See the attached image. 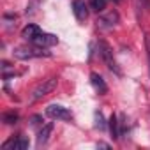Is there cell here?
<instances>
[{
  "instance_id": "obj_15",
  "label": "cell",
  "mask_w": 150,
  "mask_h": 150,
  "mask_svg": "<svg viewBox=\"0 0 150 150\" xmlns=\"http://www.w3.org/2000/svg\"><path fill=\"white\" fill-rule=\"evenodd\" d=\"M106 4H108V0H92V9L96 13H103L106 9Z\"/></svg>"
},
{
  "instance_id": "obj_20",
  "label": "cell",
  "mask_w": 150,
  "mask_h": 150,
  "mask_svg": "<svg viewBox=\"0 0 150 150\" xmlns=\"http://www.w3.org/2000/svg\"><path fill=\"white\" fill-rule=\"evenodd\" d=\"M97 146H101V148H110V145H106V143H99Z\"/></svg>"
},
{
  "instance_id": "obj_4",
  "label": "cell",
  "mask_w": 150,
  "mask_h": 150,
  "mask_svg": "<svg viewBox=\"0 0 150 150\" xmlns=\"http://www.w3.org/2000/svg\"><path fill=\"white\" fill-rule=\"evenodd\" d=\"M46 115L50 118H53V120H71L72 118L71 111L62 104H50L46 108Z\"/></svg>"
},
{
  "instance_id": "obj_21",
  "label": "cell",
  "mask_w": 150,
  "mask_h": 150,
  "mask_svg": "<svg viewBox=\"0 0 150 150\" xmlns=\"http://www.w3.org/2000/svg\"><path fill=\"white\" fill-rule=\"evenodd\" d=\"M113 2H120V0H113Z\"/></svg>"
},
{
  "instance_id": "obj_13",
  "label": "cell",
  "mask_w": 150,
  "mask_h": 150,
  "mask_svg": "<svg viewBox=\"0 0 150 150\" xmlns=\"http://www.w3.org/2000/svg\"><path fill=\"white\" fill-rule=\"evenodd\" d=\"M18 118H20V115H18V111H14V110L2 113V122H4V124H7V125L16 124V122H18Z\"/></svg>"
},
{
  "instance_id": "obj_10",
  "label": "cell",
  "mask_w": 150,
  "mask_h": 150,
  "mask_svg": "<svg viewBox=\"0 0 150 150\" xmlns=\"http://www.w3.org/2000/svg\"><path fill=\"white\" fill-rule=\"evenodd\" d=\"M90 81H92L94 88H96L99 94H108V85H106V81H104V78L101 76V74L92 72V74H90Z\"/></svg>"
},
{
  "instance_id": "obj_12",
  "label": "cell",
  "mask_w": 150,
  "mask_h": 150,
  "mask_svg": "<svg viewBox=\"0 0 150 150\" xmlns=\"http://www.w3.org/2000/svg\"><path fill=\"white\" fill-rule=\"evenodd\" d=\"M108 127H110V132H111L113 141H117V139L120 138V129H118V120H117L115 115L110 117V120H108Z\"/></svg>"
},
{
  "instance_id": "obj_18",
  "label": "cell",
  "mask_w": 150,
  "mask_h": 150,
  "mask_svg": "<svg viewBox=\"0 0 150 150\" xmlns=\"http://www.w3.org/2000/svg\"><path fill=\"white\" fill-rule=\"evenodd\" d=\"M30 124H32L34 127H39V125H42V117H41V115H34V117L30 118Z\"/></svg>"
},
{
  "instance_id": "obj_19",
  "label": "cell",
  "mask_w": 150,
  "mask_h": 150,
  "mask_svg": "<svg viewBox=\"0 0 150 150\" xmlns=\"http://www.w3.org/2000/svg\"><path fill=\"white\" fill-rule=\"evenodd\" d=\"M145 2V7H146V11H150V0H143Z\"/></svg>"
},
{
  "instance_id": "obj_11",
  "label": "cell",
  "mask_w": 150,
  "mask_h": 150,
  "mask_svg": "<svg viewBox=\"0 0 150 150\" xmlns=\"http://www.w3.org/2000/svg\"><path fill=\"white\" fill-rule=\"evenodd\" d=\"M41 32H42V30H41L37 25H34V23H28V25H27V27L21 30V37L32 42V41H34V39H35V37L41 34Z\"/></svg>"
},
{
  "instance_id": "obj_14",
  "label": "cell",
  "mask_w": 150,
  "mask_h": 150,
  "mask_svg": "<svg viewBox=\"0 0 150 150\" xmlns=\"http://www.w3.org/2000/svg\"><path fill=\"white\" fill-rule=\"evenodd\" d=\"M2 72H4V80H9V78H11V74H14V69L11 67L9 62L2 60Z\"/></svg>"
},
{
  "instance_id": "obj_3",
  "label": "cell",
  "mask_w": 150,
  "mask_h": 150,
  "mask_svg": "<svg viewBox=\"0 0 150 150\" xmlns=\"http://www.w3.org/2000/svg\"><path fill=\"white\" fill-rule=\"evenodd\" d=\"M57 83H58V80H57V78L42 80V83H39V85L34 88V92H32V101H39V99H42L44 96L51 94V92L57 88Z\"/></svg>"
},
{
  "instance_id": "obj_17",
  "label": "cell",
  "mask_w": 150,
  "mask_h": 150,
  "mask_svg": "<svg viewBox=\"0 0 150 150\" xmlns=\"http://www.w3.org/2000/svg\"><path fill=\"white\" fill-rule=\"evenodd\" d=\"M145 48H146V58H148V72H150V34H145Z\"/></svg>"
},
{
  "instance_id": "obj_1",
  "label": "cell",
  "mask_w": 150,
  "mask_h": 150,
  "mask_svg": "<svg viewBox=\"0 0 150 150\" xmlns=\"http://www.w3.org/2000/svg\"><path fill=\"white\" fill-rule=\"evenodd\" d=\"M14 58L18 60H30V58H42V57H51V51H46V48L41 46H16L13 50Z\"/></svg>"
},
{
  "instance_id": "obj_7",
  "label": "cell",
  "mask_w": 150,
  "mask_h": 150,
  "mask_svg": "<svg viewBox=\"0 0 150 150\" xmlns=\"http://www.w3.org/2000/svg\"><path fill=\"white\" fill-rule=\"evenodd\" d=\"M57 42H58V37L53 35V34H46V32H41V34L32 41V44L41 46V48H50V46H55Z\"/></svg>"
},
{
  "instance_id": "obj_8",
  "label": "cell",
  "mask_w": 150,
  "mask_h": 150,
  "mask_svg": "<svg viewBox=\"0 0 150 150\" xmlns=\"http://www.w3.org/2000/svg\"><path fill=\"white\" fill-rule=\"evenodd\" d=\"M28 148V139L20 136V138H11L2 145V150H25Z\"/></svg>"
},
{
  "instance_id": "obj_6",
  "label": "cell",
  "mask_w": 150,
  "mask_h": 150,
  "mask_svg": "<svg viewBox=\"0 0 150 150\" xmlns=\"http://www.w3.org/2000/svg\"><path fill=\"white\" fill-rule=\"evenodd\" d=\"M72 13H74V18H76L80 23L87 21V18H88V7L85 4V0H72Z\"/></svg>"
},
{
  "instance_id": "obj_2",
  "label": "cell",
  "mask_w": 150,
  "mask_h": 150,
  "mask_svg": "<svg viewBox=\"0 0 150 150\" xmlns=\"http://www.w3.org/2000/svg\"><path fill=\"white\" fill-rule=\"evenodd\" d=\"M97 50H99V55L103 57L104 64L108 65V69H110L111 72H115L117 76H122V71H120V67H118L115 57H113V50H111V46H110L106 41H99V42H97Z\"/></svg>"
},
{
  "instance_id": "obj_9",
  "label": "cell",
  "mask_w": 150,
  "mask_h": 150,
  "mask_svg": "<svg viewBox=\"0 0 150 150\" xmlns=\"http://www.w3.org/2000/svg\"><path fill=\"white\" fill-rule=\"evenodd\" d=\"M51 131H53V124H51V122L41 125V129H39V132H37V146H42V145L48 143V139H50V136H51Z\"/></svg>"
},
{
  "instance_id": "obj_16",
  "label": "cell",
  "mask_w": 150,
  "mask_h": 150,
  "mask_svg": "<svg viewBox=\"0 0 150 150\" xmlns=\"http://www.w3.org/2000/svg\"><path fill=\"white\" fill-rule=\"evenodd\" d=\"M96 120H97V122H96V125H97L101 131H104V129H106V124H104V117H103V113H101V111H96Z\"/></svg>"
},
{
  "instance_id": "obj_5",
  "label": "cell",
  "mask_w": 150,
  "mask_h": 150,
  "mask_svg": "<svg viewBox=\"0 0 150 150\" xmlns=\"http://www.w3.org/2000/svg\"><path fill=\"white\" fill-rule=\"evenodd\" d=\"M118 21H120V16H118V13L113 9V11H110V13L99 16V20H97V27L108 30V28H113L115 25H118Z\"/></svg>"
}]
</instances>
